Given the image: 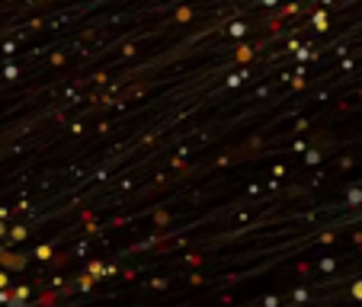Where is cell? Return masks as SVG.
<instances>
[{
    "label": "cell",
    "instance_id": "1",
    "mask_svg": "<svg viewBox=\"0 0 362 307\" xmlns=\"http://www.w3.org/2000/svg\"><path fill=\"white\" fill-rule=\"evenodd\" d=\"M0 263H4V266H10V269H23V266H26V260H20L16 253H4V250H0Z\"/></svg>",
    "mask_w": 362,
    "mask_h": 307
},
{
    "label": "cell",
    "instance_id": "2",
    "mask_svg": "<svg viewBox=\"0 0 362 307\" xmlns=\"http://www.w3.org/2000/svg\"><path fill=\"white\" fill-rule=\"evenodd\" d=\"M35 256H39V260H52V246H48V243H42L39 250H35Z\"/></svg>",
    "mask_w": 362,
    "mask_h": 307
},
{
    "label": "cell",
    "instance_id": "3",
    "mask_svg": "<svg viewBox=\"0 0 362 307\" xmlns=\"http://www.w3.org/2000/svg\"><path fill=\"white\" fill-rule=\"evenodd\" d=\"M250 55H253V48H247V45L238 48V61H250Z\"/></svg>",
    "mask_w": 362,
    "mask_h": 307
},
{
    "label": "cell",
    "instance_id": "4",
    "mask_svg": "<svg viewBox=\"0 0 362 307\" xmlns=\"http://www.w3.org/2000/svg\"><path fill=\"white\" fill-rule=\"evenodd\" d=\"M346 198H349V205H359V202H362V192H359V189H349Z\"/></svg>",
    "mask_w": 362,
    "mask_h": 307
},
{
    "label": "cell",
    "instance_id": "5",
    "mask_svg": "<svg viewBox=\"0 0 362 307\" xmlns=\"http://www.w3.org/2000/svg\"><path fill=\"white\" fill-rule=\"evenodd\" d=\"M315 29H327V13H315Z\"/></svg>",
    "mask_w": 362,
    "mask_h": 307
},
{
    "label": "cell",
    "instance_id": "6",
    "mask_svg": "<svg viewBox=\"0 0 362 307\" xmlns=\"http://www.w3.org/2000/svg\"><path fill=\"white\" fill-rule=\"evenodd\" d=\"M10 237H13V240H23V237H26V227H13V231H10Z\"/></svg>",
    "mask_w": 362,
    "mask_h": 307
},
{
    "label": "cell",
    "instance_id": "7",
    "mask_svg": "<svg viewBox=\"0 0 362 307\" xmlns=\"http://www.w3.org/2000/svg\"><path fill=\"white\" fill-rule=\"evenodd\" d=\"M353 298H356V301H362V279L353 285Z\"/></svg>",
    "mask_w": 362,
    "mask_h": 307
},
{
    "label": "cell",
    "instance_id": "8",
    "mask_svg": "<svg viewBox=\"0 0 362 307\" xmlns=\"http://www.w3.org/2000/svg\"><path fill=\"white\" fill-rule=\"evenodd\" d=\"M7 282H10V279H7V272H0V288L7 285Z\"/></svg>",
    "mask_w": 362,
    "mask_h": 307
},
{
    "label": "cell",
    "instance_id": "9",
    "mask_svg": "<svg viewBox=\"0 0 362 307\" xmlns=\"http://www.w3.org/2000/svg\"><path fill=\"white\" fill-rule=\"evenodd\" d=\"M0 234H7V227H4V221H0Z\"/></svg>",
    "mask_w": 362,
    "mask_h": 307
}]
</instances>
